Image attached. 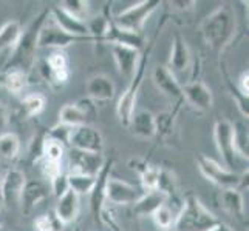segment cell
<instances>
[{"label":"cell","instance_id":"40","mask_svg":"<svg viewBox=\"0 0 249 231\" xmlns=\"http://www.w3.org/2000/svg\"><path fill=\"white\" fill-rule=\"evenodd\" d=\"M51 186H53V191H54V196H56V198H59V196H62V194L68 190V186H67V177H65V176L57 177L56 181L51 182Z\"/></svg>","mask_w":249,"mask_h":231},{"label":"cell","instance_id":"4","mask_svg":"<svg viewBox=\"0 0 249 231\" xmlns=\"http://www.w3.org/2000/svg\"><path fill=\"white\" fill-rule=\"evenodd\" d=\"M160 5L161 2H158V0H142V2L127 8L123 13H119L111 23L123 31L140 34L145 20L149 19L150 14L155 11Z\"/></svg>","mask_w":249,"mask_h":231},{"label":"cell","instance_id":"37","mask_svg":"<svg viewBox=\"0 0 249 231\" xmlns=\"http://www.w3.org/2000/svg\"><path fill=\"white\" fill-rule=\"evenodd\" d=\"M34 228L37 231H61L62 224L56 215H42L34 220Z\"/></svg>","mask_w":249,"mask_h":231},{"label":"cell","instance_id":"17","mask_svg":"<svg viewBox=\"0 0 249 231\" xmlns=\"http://www.w3.org/2000/svg\"><path fill=\"white\" fill-rule=\"evenodd\" d=\"M50 13H51V17H53V22L62 31L76 37L89 39V31H87V27H85V22H81L78 19H74V17H71L70 14H67L61 6L53 8Z\"/></svg>","mask_w":249,"mask_h":231},{"label":"cell","instance_id":"25","mask_svg":"<svg viewBox=\"0 0 249 231\" xmlns=\"http://www.w3.org/2000/svg\"><path fill=\"white\" fill-rule=\"evenodd\" d=\"M106 40H108L111 45H124V46H130V48H135L138 49L141 48L142 45V37L140 34H135V32H128V31H123L116 28L113 23L110 22V27H108V31L106 34Z\"/></svg>","mask_w":249,"mask_h":231},{"label":"cell","instance_id":"7","mask_svg":"<svg viewBox=\"0 0 249 231\" xmlns=\"http://www.w3.org/2000/svg\"><path fill=\"white\" fill-rule=\"evenodd\" d=\"M68 145L73 150L87 151V153H102L104 150V138L99 130L90 125L76 126L71 130Z\"/></svg>","mask_w":249,"mask_h":231},{"label":"cell","instance_id":"1","mask_svg":"<svg viewBox=\"0 0 249 231\" xmlns=\"http://www.w3.org/2000/svg\"><path fill=\"white\" fill-rule=\"evenodd\" d=\"M48 14H50V11H47V10L42 11L36 19L31 22L30 27L25 31H22L20 39L16 44V46L13 48L11 59L6 65L8 71L17 70V71H22L27 74L33 68L34 61H36V51L39 48V45H37L39 32H40L42 27H44L45 20L48 19Z\"/></svg>","mask_w":249,"mask_h":231},{"label":"cell","instance_id":"42","mask_svg":"<svg viewBox=\"0 0 249 231\" xmlns=\"http://www.w3.org/2000/svg\"><path fill=\"white\" fill-rule=\"evenodd\" d=\"M8 125V109L3 104H0V134H3L2 131Z\"/></svg>","mask_w":249,"mask_h":231},{"label":"cell","instance_id":"18","mask_svg":"<svg viewBox=\"0 0 249 231\" xmlns=\"http://www.w3.org/2000/svg\"><path fill=\"white\" fill-rule=\"evenodd\" d=\"M79 213V196L71 190H67L62 196L57 198L56 203V217L61 220L62 225L71 224L76 220Z\"/></svg>","mask_w":249,"mask_h":231},{"label":"cell","instance_id":"45","mask_svg":"<svg viewBox=\"0 0 249 231\" xmlns=\"http://www.w3.org/2000/svg\"><path fill=\"white\" fill-rule=\"evenodd\" d=\"M3 207H5V205H3V200H2V198H0V213H2Z\"/></svg>","mask_w":249,"mask_h":231},{"label":"cell","instance_id":"31","mask_svg":"<svg viewBox=\"0 0 249 231\" xmlns=\"http://www.w3.org/2000/svg\"><path fill=\"white\" fill-rule=\"evenodd\" d=\"M44 108H45V97L42 94L34 92L22 100V111L28 117L39 116L44 111Z\"/></svg>","mask_w":249,"mask_h":231},{"label":"cell","instance_id":"27","mask_svg":"<svg viewBox=\"0 0 249 231\" xmlns=\"http://www.w3.org/2000/svg\"><path fill=\"white\" fill-rule=\"evenodd\" d=\"M22 34L20 23L17 20L6 22L2 28H0V51L14 48L16 44L19 42Z\"/></svg>","mask_w":249,"mask_h":231},{"label":"cell","instance_id":"41","mask_svg":"<svg viewBox=\"0 0 249 231\" xmlns=\"http://www.w3.org/2000/svg\"><path fill=\"white\" fill-rule=\"evenodd\" d=\"M238 90H240V92H242V96L248 100V94H249V73L248 71H245L242 76H240Z\"/></svg>","mask_w":249,"mask_h":231},{"label":"cell","instance_id":"35","mask_svg":"<svg viewBox=\"0 0 249 231\" xmlns=\"http://www.w3.org/2000/svg\"><path fill=\"white\" fill-rule=\"evenodd\" d=\"M42 154H44V160L61 162L64 157V145L47 138L44 145H42Z\"/></svg>","mask_w":249,"mask_h":231},{"label":"cell","instance_id":"14","mask_svg":"<svg viewBox=\"0 0 249 231\" xmlns=\"http://www.w3.org/2000/svg\"><path fill=\"white\" fill-rule=\"evenodd\" d=\"M111 54H113L119 74L127 79H132L138 70L140 51L124 45H111Z\"/></svg>","mask_w":249,"mask_h":231},{"label":"cell","instance_id":"21","mask_svg":"<svg viewBox=\"0 0 249 231\" xmlns=\"http://www.w3.org/2000/svg\"><path fill=\"white\" fill-rule=\"evenodd\" d=\"M87 119L89 111L79 104H67L59 111V123L70 128L87 125Z\"/></svg>","mask_w":249,"mask_h":231},{"label":"cell","instance_id":"2","mask_svg":"<svg viewBox=\"0 0 249 231\" xmlns=\"http://www.w3.org/2000/svg\"><path fill=\"white\" fill-rule=\"evenodd\" d=\"M237 27L235 14L229 6L223 5L217 8L203 23V37L211 48L221 51L234 37Z\"/></svg>","mask_w":249,"mask_h":231},{"label":"cell","instance_id":"9","mask_svg":"<svg viewBox=\"0 0 249 231\" xmlns=\"http://www.w3.org/2000/svg\"><path fill=\"white\" fill-rule=\"evenodd\" d=\"M25 184H27V177L20 169L13 168L6 171L2 186H0V198H2L5 207L16 208L20 203V196Z\"/></svg>","mask_w":249,"mask_h":231},{"label":"cell","instance_id":"5","mask_svg":"<svg viewBox=\"0 0 249 231\" xmlns=\"http://www.w3.org/2000/svg\"><path fill=\"white\" fill-rule=\"evenodd\" d=\"M196 165H198L200 173L208 179V181L220 186L221 190H238L242 177L237 173H234L232 169L221 167L218 162H215L208 156H203V154L196 157Z\"/></svg>","mask_w":249,"mask_h":231},{"label":"cell","instance_id":"33","mask_svg":"<svg viewBox=\"0 0 249 231\" xmlns=\"http://www.w3.org/2000/svg\"><path fill=\"white\" fill-rule=\"evenodd\" d=\"M152 217H153V222H155V225L161 230H169L170 227H174L177 222L175 213L172 211L166 203L153 213Z\"/></svg>","mask_w":249,"mask_h":231},{"label":"cell","instance_id":"13","mask_svg":"<svg viewBox=\"0 0 249 231\" xmlns=\"http://www.w3.org/2000/svg\"><path fill=\"white\" fill-rule=\"evenodd\" d=\"M152 79L155 87L164 94L166 97L172 100L183 99V87L178 83L175 74L172 73L167 66H155V70L152 73Z\"/></svg>","mask_w":249,"mask_h":231},{"label":"cell","instance_id":"36","mask_svg":"<svg viewBox=\"0 0 249 231\" xmlns=\"http://www.w3.org/2000/svg\"><path fill=\"white\" fill-rule=\"evenodd\" d=\"M177 190V181H175V176L170 173L167 169H162L160 171V177H158V186H157V191L162 193L169 198L175 193Z\"/></svg>","mask_w":249,"mask_h":231},{"label":"cell","instance_id":"8","mask_svg":"<svg viewBox=\"0 0 249 231\" xmlns=\"http://www.w3.org/2000/svg\"><path fill=\"white\" fill-rule=\"evenodd\" d=\"M70 167L73 174H85V176H93L98 177V174L104 169L106 159L102 156V153H87V151H79L73 150L70 151Z\"/></svg>","mask_w":249,"mask_h":231},{"label":"cell","instance_id":"15","mask_svg":"<svg viewBox=\"0 0 249 231\" xmlns=\"http://www.w3.org/2000/svg\"><path fill=\"white\" fill-rule=\"evenodd\" d=\"M183 97L187 100L189 105H192L195 109L200 111H208L213 105L212 91L200 80L187 83L183 88Z\"/></svg>","mask_w":249,"mask_h":231},{"label":"cell","instance_id":"11","mask_svg":"<svg viewBox=\"0 0 249 231\" xmlns=\"http://www.w3.org/2000/svg\"><path fill=\"white\" fill-rule=\"evenodd\" d=\"M142 71H144V66L141 65L138 70H136L132 83L128 85V88L121 94V97L118 100L116 114H118L119 122L124 126H128V123L132 121V116L135 113V102H136V94H138V88L141 83Z\"/></svg>","mask_w":249,"mask_h":231},{"label":"cell","instance_id":"23","mask_svg":"<svg viewBox=\"0 0 249 231\" xmlns=\"http://www.w3.org/2000/svg\"><path fill=\"white\" fill-rule=\"evenodd\" d=\"M221 207L225 208L231 216L243 220L245 219V202L243 196L238 190H223L220 193Z\"/></svg>","mask_w":249,"mask_h":231},{"label":"cell","instance_id":"19","mask_svg":"<svg viewBox=\"0 0 249 231\" xmlns=\"http://www.w3.org/2000/svg\"><path fill=\"white\" fill-rule=\"evenodd\" d=\"M191 51L186 44V40L181 36H175L174 42H172V51H170V59H169V70L172 73H183L189 70L191 66Z\"/></svg>","mask_w":249,"mask_h":231},{"label":"cell","instance_id":"38","mask_svg":"<svg viewBox=\"0 0 249 231\" xmlns=\"http://www.w3.org/2000/svg\"><path fill=\"white\" fill-rule=\"evenodd\" d=\"M47 65L50 68V73H57V71H64L68 70V62L67 57L62 51H54L53 54H50L47 59Z\"/></svg>","mask_w":249,"mask_h":231},{"label":"cell","instance_id":"28","mask_svg":"<svg viewBox=\"0 0 249 231\" xmlns=\"http://www.w3.org/2000/svg\"><path fill=\"white\" fill-rule=\"evenodd\" d=\"M20 151V140L14 133L0 134V156L5 159H14Z\"/></svg>","mask_w":249,"mask_h":231},{"label":"cell","instance_id":"22","mask_svg":"<svg viewBox=\"0 0 249 231\" xmlns=\"http://www.w3.org/2000/svg\"><path fill=\"white\" fill-rule=\"evenodd\" d=\"M166 196L160 191H149L144 193L141 198L133 203L135 215L140 216H152L160 207L166 203Z\"/></svg>","mask_w":249,"mask_h":231},{"label":"cell","instance_id":"26","mask_svg":"<svg viewBox=\"0 0 249 231\" xmlns=\"http://www.w3.org/2000/svg\"><path fill=\"white\" fill-rule=\"evenodd\" d=\"M67 186L68 190H71L78 196L82 194H91L93 190L96 188L98 184V177L93 176H85V174H67Z\"/></svg>","mask_w":249,"mask_h":231},{"label":"cell","instance_id":"29","mask_svg":"<svg viewBox=\"0 0 249 231\" xmlns=\"http://www.w3.org/2000/svg\"><path fill=\"white\" fill-rule=\"evenodd\" d=\"M59 6L67 14H70L71 17L81 22H85V19H89L90 15V3L84 2V0H67V2H62Z\"/></svg>","mask_w":249,"mask_h":231},{"label":"cell","instance_id":"16","mask_svg":"<svg viewBox=\"0 0 249 231\" xmlns=\"http://www.w3.org/2000/svg\"><path fill=\"white\" fill-rule=\"evenodd\" d=\"M85 92L94 102H107L115 96V83L104 74L91 76L85 83Z\"/></svg>","mask_w":249,"mask_h":231},{"label":"cell","instance_id":"32","mask_svg":"<svg viewBox=\"0 0 249 231\" xmlns=\"http://www.w3.org/2000/svg\"><path fill=\"white\" fill-rule=\"evenodd\" d=\"M85 27H87L89 36L91 39H104L107 31H108L110 22H108V19H106L104 15H96V17H91V19H89L87 22H85Z\"/></svg>","mask_w":249,"mask_h":231},{"label":"cell","instance_id":"30","mask_svg":"<svg viewBox=\"0 0 249 231\" xmlns=\"http://www.w3.org/2000/svg\"><path fill=\"white\" fill-rule=\"evenodd\" d=\"M3 87L13 92V94H19L25 87H27V74L17 70H11L8 71L3 76Z\"/></svg>","mask_w":249,"mask_h":231},{"label":"cell","instance_id":"34","mask_svg":"<svg viewBox=\"0 0 249 231\" xmlns=\"http://www.w3.org/2000/svg\"><path fill=\"white\" fill-rule=\"evenodd\" d=\"M160 171H161L160 167H153V165H147L141 169V182H142V188L145 190V193L157 191Z\"/></svg>","mask_w":249,"mask_h":231},{"label":"cell","instance_id":"44","mask_svg":"<svg viewBox=\"0 0 249 231\" xmlns=\"http://www.w3.org/2000/svg\"><path fill=\"white\" fill-rule=\"evenodd\" d=\"M3 176H5V173H3V169H2V167H0V186H2V181H3Z\"/></svg>","mask_w":249,"mask_h":231},{"label":"cell","instance_id":"10","mask_svg":"<svg viewBox=\"0 0 249 231\" xmlns=\"http://www.w3.org/2000/svg\"><path fill=\"white\" fill-rule=\"evenodd\" d=\"M144 193L138 186L130 185L119 179H107L104 185V196L106 199L116 205H127L135 203Z\"/></svg>","mask_w":249,"mask_h":231},{"label":"cell","instance_id":"43","mask_svg":"<svg viewBox=\"0 0 249 231\" xmlns=\"http://www.w3.org/2000/svg\"><path fill=\"white\" fill-rule=\"evenodd\" d=\"M209 231H234L231 227H228L226 224H221V222H218V224L215 227H212Z\"/></svg>","mask_w":249,"mask_h":231},{"label":"cell","instance_id":"39","mask_svg":"<svg viewBox=\"0 0 249 231\" xmlns=\"http://www.w3.org/2000/svg\"><path fill=\"white\" fill-rule=\"evenodd\" d=\"M42 173L48 179L50 182L56 181L57 177L62 176V167L61 162H50V160H44L42 162Z\"/></svg>","mask_w":249,"mask_h":231},{"label":"cell","instance_id":"20","mask_svg":"<svg viewBox=\"0 0 249 231\" xmlns=\"http://www.w3.org/2000/svg\"><path fill=\"white\" fill-rule=\"evenodd\" d=\"M127 128H130L132 133L138 138L144 139H152L153 136L157 134V125H155V116H153L150 111H138V113H133L132 121L128 123Z\"/></svg>","mask_w":249,"mask_h":231},{"label":"cell","instance_id":"6","mask_svg":"<svg viewBox=\"0 0 249 231\" xmlns=\"http://www.w3.org/2000/svg\"><path fill=\"white\" fill-rule=\"evenodd\" d=\"M213 139H215V147L220 156L225 162L228 169L234 168L235 165V126L226 119L217 121L213 126Z\"/></svg>","mask_w":249,"mask_h":231},{"label":"cell","instance_id":"3","mask_svg":"<svg viewBox=\"0 0 249 231\" xmlns=\"http://www.w3.org/2000/svg\"><path fill=\"white\" fill-rule=\"evenodd\" d=\"M220 220L198 199L187 198L175 224L187 231H209Z\"/></svg>","mask_w":249,"mask_h":231},{"label":"cell","instance_id":"12","mask_svg":"<svg viewBox=\"0 0 249 231\" xmlns=\"http://www.w3.org/2000/svg\"><path fill=\"white\" fill-rule=\"evenodd\" d=\"M47 20L39 32V40H37L39 48H56L61 51L62 48H67L71 44H74V42L84 40L82 37H76V36H71V34H67L65 31L59 28L54 22L47 23Z\"/></svg>","mask_w":249,"mask_h":231},{"label":"cell","instance_id":"24","mask_svg":"<svg viewBox=\"0 0 249 231\" xmlns=\"http://www.w3.org/2000/svg\"><path fill=\"white\" fill-rule=\"evenodd\" d=\"M45 194H47V191L40 182L30 181L25 184L23 190H22V196H20V203H22L23 211L30 213L33 208H36L37 203L45 199Z\"/></svg>","mask_w":249,"mask_h":231}]
</instances>
